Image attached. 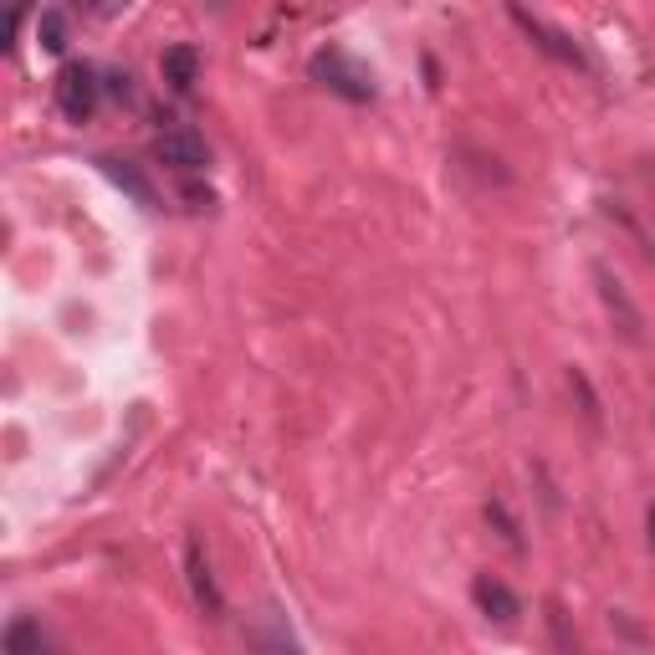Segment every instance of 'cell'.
Returning a JSON list of instances; mask_svg holds the SVG:
<instances>
[{
    "label": "cell",
    "instance_id": "1",
    "mask_svg": "<svg viewBox=\"0 0 655 655\" xmlns=\"http://www.w3.org/2000/svg\"><path fill=\"white\" fill-rule=\"evenodd\" d=\"M313 82H323L334 98H344V103H375V72L364 68L359 57H348L344 47H323L318 57L308 62Z\"/></svg>",
    "mask_w": 655,
    "mask_h": 655
},
{
    "label": "cell",
    "instance_id": "2",
    "mask_svg": "<svg viewBox=\"0 0 655 655\" xmlns=\"http://www.w3.org/2000/svg\"><path fill=\"white\" fill-rule=\"evenodd\" d=\"M57 113L68 123H88L98 113V103H103V72L88 68V62H68V68L57 72Z\"/></svg>",
    "mask_w": 655,
    "mask_h": 655
},
{
    "label": "cell",
    "instance_id": "3",
    "mask_svg": "<svg viewBox=\"0 0 655 655\" xmlns=\"http://www.w3.org/2000/svg\"><path fill=\"white\" fill-rule=\"evenodd\" d=\"M154 160L174 174H201L205 164H211V144H205V134L174 123V129H164V134L154 139Z\"/></svg>",
    "mask_w": 655,
    "mask_h": 655
},
{
    "label": "cell",
    "instance_id": "4",
    "mask_svg": "<svg viewBox=\"0 0 655 655\" xmlns=\"http://www.w3.org/2000/svg\"><path fill=\"white\" fill-rule=\"evenodd\" d=\"M594 287H600V303H604V313L615 318L620 338H625V344H645V318H641V308L630 303L625 282H620L610 267H594Z\"/></svg>",
    "mask_w": 655,
    "mask_h": 655
},
{
    "label": "cell",
    "instance_id": "5",
    "mask_svg": "<svg viewBox=\"0 0 655 655\" xmlns=\"http://www.w3.org/2000/svg\"><path fill=\"white\" fill-rule=\"evenodd\" d=\"M508 11H512V21H518V27L528 31V41H533V47H538V52H543V57H553V62H563V68H584V52H579L574 41L563 37V31L543 27V21H538V16H528V11H522L518 0H512Z\"/></svg>",
    "mask_w": 655,
    "mask_h": 655
},
{
    "label": "cell",
    "instance_id": "6",
    "mask_svg": "<svg viewBox=\"0 0 655 655\" xmlns=\"http://www.w3.org/2000/svg\"><path fill=\"white\" fill-rule=\"evenodd\" d=\"M471 600H477V610H482L487 620H497V625H518V615H522V604H518V594H512L508 584H497V579H477L471 584Z\"/></svg>",
    "mask_w": 655,
    "mask_h": 655
},
{
    "label": "cell",
    "instance_id": "7",
    "mask_svg": "<svg viewBox=\"0 0 655 655\" xmlns=\"http://www.w3.org/2000/svg\"><path fill=\"white\" fill-rule=\"evenodd\" d=\"M160 78L170 82V93H195V82H201V52H195V47H185V41H180V47H170V52L160 57Z\"/></svg>",
    "mask_w": 655,
    "mask_h": 655
},
{
    "label": "cell",
    "instance_id": "8",
    "mask_svg": "<svg viewBox=\"0 0 655 655\" xmlns=\"http://www.w3.org/2000/svg\"><path fill=\"white\" fill-rule=\"evenodd\" d=\"M185 569H190V589H195V604H201L205 615H221V589H215L211 579V563H205L201 543L190 538V549H185Z\"/></svg>",
    "mask_w": 655,
    "mask_h": 655
},
{
    "label": "cell",
    "instance_id": "9",
    "mask_svg": "<svg viewBox=\"0 0 655 655\" xmlns=\"http://www.w3.org/2000/svg\"><path fill=\"white\" fill-rule=\"evenodd\" d=\"M98 164H103V174H108V180H113V185H119V190H129V195H134L139 205H149V211L160 205V195H154V185H149V180L134 170V164H123V160H98Z\"/></svg>",
    "mask_w": 655,
    "mask_h": 655
},
{
    "label": "cell",
    "instance_id": "10",
    "mask_svg": "<svg viewBox=\"0 0 655 655\" xmlns=\"http://www.w3.org/2000/svg\"><path fill=\"white\" fill-rule=\"evenodd\" d=\"M37 41L47 47V52H68V41H72L68 16H62V11H41L37 16Z\"/></svg>",
    "mask_w": 655,
    "mask_h": 655
},
{
    "label": "cell",
    "instance_id": "11",
    "mask_svg": "<svg viewBox=\"0 0 655 655\" xmlns=\"http://www.w3.org/2000/svg\"><path fill=\"white\" fill-rule=\"evenodd\" d=\"M31 651H47V635H41L31 620H16L11 630H6V655H31Z\"/></svg>",
    "mask_w": 655,
    "mask_h": 655
},
{
    "label": "cell",
    "instance_id": "12",
    "mask_svg": "<svg viewBox=\"0 0 655 655\" xmlns=\"http://www.w3.org/2000/svg\"><path fill=\"white\" fill-rule=\"evenodd\" d=\"M82 16H93V21H113V16H123L134 0H72Z\"/></svg>",
    "mask_w": 655,
    "mask_h": 655
},
{
    "label": "cell",
    "instance_id": "13",
    "mask_svg": "<svg viewBox=\"0 0 655 655\" xmlns=\"http://www.w3.org/2000/svg\"><path fill=\"white\" fill-rule=\"evenodd\" d=\"M569 385H574V389H579V400H584V420H589V426H600V400H594L589 379L579 375V369H569Z\"/></svg>",
    "mask_w": 655,
    "mask_h": 655
},
{
    "label": "cell",
    "instance_id": "14",
    "mask_svg": "<svg viewBox=\"0 0 655 655\" xmlns=\"http://www.w3.org/2000/svg\"><path fill=\"white\" fill-rule=\"evenodd\" d=\"M103 93H113L119 103H134V78H129V72H108V78H103Z\"/></svg>",
    "mask_w": 655,
    "mask_h": 655
},
{
    "label": "cell",
    "instance_id": "15",
    "mask_svg": "<svg viewBox=\"0 0 655 655\" xmlns=\"http://www.w3.org/2000/svg\"><path fill=\"white\" fill-rule=\"evenodd\" d=\"M651 543H655V512H651Z\"/></svg>",
    "mask_w": 655,
    "mask_h": 655
},
{
    "label": "cell",
    "instance_id": "16",
    "mask_svg": "<svg viewBox=\"0 0 655 655\" xmlns=\"http://www.w3.org/2000/svg\"><path fill=\"white\" fill-rule=\"evenodd\" d=\"M651 185H655V170H651Z\"/></svg>",
    "mask_w": 655,
    "mask_h": 655
}]
</instances>
